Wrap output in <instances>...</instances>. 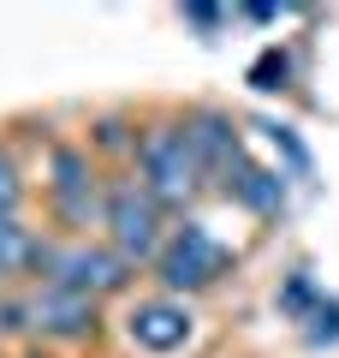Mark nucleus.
I'll use <instances>...</instances> for the list:
<instances>
[{"label": "nucleus", "mask_w": 339, "mask_h": 358, "mask_svg": "<svg viewBox=\"0 0 339 358\" xmlns=\"http://www.w3.org/2000/svg\"><path fill=\"white\" fill-rule=\"evenodd\" d=\"M131 162H137V179L149 185V197L161 209H179V215L197 203L202 179H209L197 150H190V138H185V120H149Z\"/></svg>", "instance_id": "nucleus-1"}, {"label": "nucleus", "mask_w": 339, "mask_h": 358, "mask_svg": "<svg viewBox=\"0 0 339 358\" xmlns=\"http://www.w3.org/2000/svg\"><path fill=\"white\" fill-rule=\"evenodd\" d=\"M101 221H107V245L126 257V263H155V257H161V245H167V209L149 197L143 179H113Z\"/></svg>", "instance_id": "nucleus-2"}, {"label": "nucleus", "mask_w": 339, "mask_h": 358, "mask_svg": "<svg viewBox=\"0 0 339 358\" xmlns=\"http://www.w3.org/2000/svg\"><path fill=\"white\" fill-rule=\"evenodd\" d=\"M48 209L72 233H84L107 209V179L96 173V155L89 150H77V143H54L48 150Z\"/></svg>", "instance_id": "nucleus-3"}, {"label": "nucleus", "mask_w": 339, "mask_h": 358, "mask_svg": "<svg viewBox=\"0 0 339 358\" xmlns=\"http://www.w3.org/2000/svg\"><path fill=\"white\" fill-rule=\"evenodd\" d=\"M226 268H232V251H226L202 221L173 227V233H167V245H161V257H155V275H161L167 293H202V287L220 281Z\"/></svg>", "instance_id": "nucleus-4"}, {"label": "nucleus", "mask_w": 339, "mask_h": 358, "mask_svg": "<svg viewBox=\"0 0 339 358\" xmlns=\"http://www.w3.org/2000/svg\"><path fill=\"white\" fill-rule=\"evenodd\" d=\"M131 268H137V263H126L113 245H89V239H77V245H60V257H54V275H48V281L77 287V293H89V299H113V293H126V287H131Z\"/></svg>", "instance_id": "nucleus-5"}, {"label": "nucleus", "mask_w": 339, "mask_h": 358, "mask_svg": "<svg viewBox=\"0 0 339 358\" xmlns=\"http://www.w3.org/2000/svg\"><path fill=\"white\" fill-rule=\"evenodd\" d=\"M96 317H101V299L77 293V287L60 281L30 287V334H42V341H89Z\"/></svg>", "instance_id": "nucleus-6"}, {"label": "nucleus", "mask_w": 339, "mask_h": 358, "mask_svg": "<svg viewBox=\"0 0 339 358\" xmlns=\"http://www.w3.org/2000/svg\"><path fill=\"white\" fill-rule=\"evenodd\" d=\"M185 138H190V150H197L202 173L220 179V185L232 179V167H239V162H250V155H244L239 126H232L220 108H190V114H185Z\"/></svg>", "instance_id": "nucleus-7"}, {"label": "nucleus", "mask_w": 339, "mask_h": 358, "mask_svg": "<svg viewBox=\"0 0 339 358\" xmlns=\"http://www.w3.org/2000/svg\"><path fill=\"white\" fill-rule=\"evenodd\" d=\"M190 310L179 305L173 293H161V299H143V305H131V317H126V334H131V346H143V352H179V346L190 341Z\"/></svg>", "instance_id": "nucleus-8"}, {"label": "nucleus", "mask_w": 339, "mask_h": 358, "mask_svg": "<svg viewBox=\"0 0 339 358\" xmlns=\"http://www.w3.org/2000/svg\"><path fill=\"white\" fill-rule=\"evenodd\" d=\"M54 245H42L30 227H18V215H0V281H13V275H54Z\"/></svg>", "instance_id": "nucleus-9"}, {"label": "nucleus", "mask_w": 339, "mask_h": 358, "mask_svg": "<svg viewBox=\"0 0 339 358\" xmlns=\"http://www.w3.org/2000/svg\"><path fill=\"white\" fill-rule=\"evenodd\" d=\"M226 197H239L244 209H256V215H274L280 203H286V179L280 173H268V167H256V162H239L232 167V179L220 185Z\"/></svg>", "instance_id": "nucleus-10"}, {"label": "nucleus", "mask_w": 339, "mask_h": 358, "mask_svg": "<svg viewBox=\"0 0 339 358\" xmlns=\"http://www.w3.org/2000/svg\"><path fill=\"white\" fill-rule=\"evenodd\" d=\"M310 322H315V329L303 334V341H310V346H333L339 341V299H322V305L310 310Z\"/></svg>", "instance_id": "nucleus-11"}, {"label": "nucleus", "mask_w": 339, "mask_h": 358, "mask_svg": "<svg viewBox=\"0 0 339 358\" xmlns=\"http://www.w3.org/2000/svg\"><path fill=\"white\" fill-rule=\"evenodd\" d=\"M280 84H286V54H280V48H268L262 60L250 66V90H280Z\"/></svg>", "instance_id": "nucleus-12"}, {"label": "nucleus", "mask_w": 339, "mask_h": 358, "mask_svg": "<svg viewBox=\"0 0 339 358\" xmlns=\"http://www.w3.org/2000/svg\"><path fill=\"white\" fill-rule=\"evenodd\" d=\"M137 138H143V131L126 126V120H101V126H96V143H101V150H131V155H137Z\"/></svg>", "instance_id": "nucleus-13"}, {"label": "nucleus", "mask_w": 339, "mask_h": 358, "mask_svg": "<svg viewBox=\"0 0 339 358\" xmlns=\"http://www.w3.org/2000/svg\"><path fill=\"white\" fill-rule=\"evenodd\" d=\"M18 197H24V185H18V167L6 162V150H0V215H18Z\"/></svg>", "instance_id": "nucleus-14"}, {"label": "nucleus", "mask_w": 339, "mask_h": 358, "mask_svg": "<svg viewBox=\"0 0 339 358\" xmlns=\"http://www.w3.org/2000/svg\"><path fill=\"white\" fill-rule=\"evenodd\" d=\"M179 18H185V24H197V30H220V24H226L220 6H179Z\"/></svg>", "instance_id": "nucleus-15"}, {"label": "nucleus", "mask_w": 339, "mask_h": 358, "mask_svg": "<svg viewBox=\"0 0 339 358\" xmlns=\"http://www.w3.org/2000/svg\"><path fill=\"white\" fill-rule=\"evenodd\" d=\"M24 358H48V352H24Z\"/></svg>", "instance_id": "nucleus-16"}]
</instances>
